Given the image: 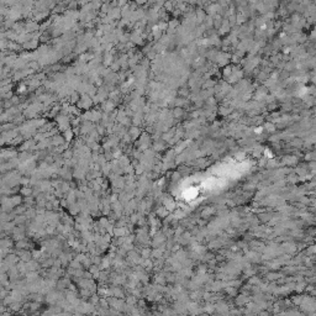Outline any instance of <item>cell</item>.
Segmentation results:
<instances>
[{"label":"cell","instance_id":"obj_1","mask_svg":"<svg viewBox=\"0 0 316 316\" xmlns=\"http://www.w3.org/2000/svg\"><path fill=\"white\" fill-rule=\"evenodd\" d=\"M164 6H166V9H167V10H172V9H173V5H172V3H171V1H167V3L164 4Z\"/></svg>","mask_w":316,"mask_h":316}]
</instances>
